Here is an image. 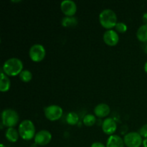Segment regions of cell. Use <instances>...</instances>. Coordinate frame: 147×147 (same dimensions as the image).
I'll return each mask as SVG.
<instances>
[{
  "label": "cell",
  "mask_w": 147,
  "mask_h": 147,
  "mask_svg": "<svg viewBox=\"0 0 147 147\" xmlns=\"http://www.w3.org/2000/svg\"><path fill=\"white\" fill-rule=\"evenodd\" d=\"M66 121L68 124L72 125V126L77 124L79 122L78 115L75 112H70L66 116Z\"/></svg>",
  "instance_id": "obj_18"
},
{
  "label": "cell",
  "mask_w": 147,
  "mask_h": 147,
  "mask_svg": "<svg viewBox=\"0 0 147 147\" xmlns=\"http://www.w3.org/2000/svg\"><path fill=\"white\" fill-rule=\"evenodd\" d=\"M142 20H143V22L145 23V24H147V12L144 13V14H143Z\"/></svg>",
  "instance_id": "obj_24"
},
{
  "label": "cell",
  "mask_w": 147,
  "mask_h": 147,
  "mask_svg": "<svg viewBox=\"0 0 147 147\" xmlns=\"http://www.w3.org/2000/svg\"><path fill=\"white\" fill-rule=\"evenodd\" d=\"M110 112V107L106 103H99L94 109L95 115L99 118L106 117V116H109Z\"/></svg>",
  "instance_id": "obj_12"
},
{
  "label": "cell",
  "mask_w": 147,
  "mask_h": 147,
  "mask_svg": "<svg viewBox=\"0 0 147 147\" xmlns=\"http://www.w3.org/2000/svg\"><path fill=\"white\" fill-rule=\"evenodd\" d=\"M144 147H147V138L146 139H144L143 140V144H142Z\"/></svg>",
  "instance_id": "obj_25"
},
{
  "label": "cell",
  "mask_w": 147,
  "mask_h": 147,
  "mask_svg": "<svg viewBox=\"0 0 147 147\" xmlns=\"http://www.w3.org/2000/svg\"><path fill=\"white\" fill-rule=\"evenodd\" d=\"M46 55L44 46L40 44H34L29 50L30 59L34 62H40L45 58Z\"/></svg>",
  "instance_id": "obj_7"
},
{
  "label": "cell",
  "mask_w": 147,
  "mask_h": 147,
  "mask_svg": "<svg viewBox=\"0 0 147 147\" xmlns=\"http://www.w3.org/2000/svg\"><path fill=\"white\" fill-rule=\"evenodd\" d=\"M90 147H106V146H105L103 144H102L101 142H94L93 144H92L91 146Z\"/></svg>",
  "instance_id": "obj_23"
},
{
  "label": "cell",
  "mask_w": 147,
  "mask_h": 147,
  "mask_svg": "<svg viewBox=\"0 0 147 147\" xmlns=\"http://www.w3.org/2000/svg\"><path fill=\"white\" fill-rule=\"evenodd\" d=\"M123 142L127 147H140L143 144V139L139 133L132 131L125 135Z\"/></svg>",
  "instance_id": "obj_6"
},
{
  "label": "cell",
  "mask_w": 147,
  "mask_h": 147,
  "mask_svg": "<svg viewBox=\"0 0 147 147\" xmlns=\"http://www.w3.org/2000/svg\"><path fill=\"white\" fill-rule=\"evenodd\" d=\"M83 123H84L85 126H92L95 124L96 121V119L95 117V116L92 114H87L84 116L83 118Z\"/></svg>",
  "instance_id": "obj_20"
},
{
  "label": "cell",
  "mask_w": 147,
  "mask_h": 147,
  "mask_svg": "<svg viewBox=\"0 0 147 147\" xmlns=\"http://www.w3.org/2000/svg\"><path fill=\"white\" fill-rule=\"evenodd\" d=\"M99 22L102 27L111 30L116 27L117 24V16L113 10L106 9L99 14Z\"/></svg>",
  "instance_id": "obj_2"
},
{
  "label": "cell",
  "mask_w": 147,
  "mask_h": 147,
  "mask_svg": "<svg viewBox=\"0 0 147 147\" xmlns=\"http://www.w3.org/2000/svg\"><path fill=\"white\" fill-rule=\"evenodd\" d=\"M23 70V63L17 57H11L4 62L2 71L7 76H16Z\"/></svg>",
  "instance_id": "obj_1"
},
{
  "label": "cell",
  "mask_w": 147,
  "mask_h": 147,
  "mask_svg": "<svg viewBox=\"0 0 147 147\" xmlns=\"http://www.w3.org/2000/svg\"><path fill=\"white\" fill-rule=\"evenodd\" d=\"M19 136H20L19 132L14 128H8L6 131V139L9 142H11V143H15L16 142H17L19 139Z\"/></svg>",
  "instance_id": "obj_15"
},
{
  "label": "cell",
  "mask_w": 147,
  "mask_h": 147,
  "mask_svg": "<svg viewBox=\"0 0 147 147\" xmlns=\"http://www.w3.org/2000/svg\"><path fill=\"white\" fill-rule=\"evenodd\" d=\"M11 1H12V2H20V1H21L20 0V1H14V0H11Z\"/></svg>",
  "instance_id": "obj_27"
},
{
  "label": "cell",
  "mask_w": 147,
  "mask_h": 147,
  "mask_svg": "<svg viewBox=\"0 0 147 147\" xmlns=\"http://www.w3.org/2000/svg\"><path fill=\"white\" fill-rule=\"evenodd\" d=\"M19 115L16 111L11 109H4L1 113L2 124L8 128H14L19 121Z\"/></svg>",
  "instance_id": "obj_4"
},
{
  "label": "cell",
  "mask_w": 147,
  "mask_h": 147,
  "mask_svg": "<svg viewBox=\"0 0 147 147\" xmlns=\"http://www.w3.org/2000/svg\"><path fill=\"white\" fill-rule=\"evenodd\" d=\"M0 147H6V146H4V145L3 144H0Z\"/></svg>",
  "instance_id": "obj_28"
},
{
  "label": "cell",
  "mask_w": 147,
  "mask_h": 147,
  "mask_svg": "<svg viewBox=\"0 0 147 147\" xmlns=\"http://www.w3.org/2000/svg\"><path fill=\"white\" fill-rule=\"evenodd\" d=\"M103 41L109 46L116 45L119 41V36L115 30H108L103 34Z\"/></svg>",
  "instance_id": "obj_10"
},
{
  "label": "cell",
  "mask_w": 147,
  "mask_h": 147,
  "mask_svg": "<svg viewBox=\"0 0 147 147\" xmlns=\"http://www.w3.org/2000/svg\"><path fill=\"white\" fill-rule=\"evenodd\" d=\"M44 112L45 116L48 120L51 121H55L62 117L63 110L60 106L57 105H51L45 108Z\"/></svg>",
  "instance_id": "obj_5"
},
{
  "label": "cell",
  "mask_w": 147,
  "mask_h": 147,
  "mask_svg": "<svg viewBox=\"0 0 147 147\" xmlns=\"http://www.w3.org/2000/svg\"><path fill=\"white\" fill-rule=\"evenodd\" d=\"M136 37L139 41L142 42H147V24H144L138 29L136 32Z\"/></svg>",
  "instance_id": "obj_16"
},
{
  "label": "cell",
  "mask_w": 147,
  "mask_h": 147,
  "mask_svg": "<svg viewBox=\"0 0 147 147\" xmlns=\"http://www.w3.org/2000/svg\"><path fill=\"white\" fill-rule=\"evenodd\" d=\"M61 24L63 27H74V26L77 25L78 20L74 17H65L62 20Z\"/></svg>",
  "instance_id": "obj_17"
},
{
  "label": "cell",
  "mask_w": 147,
  "mask_h": 147,
  "mask_svg": "<svg viewBox=\"0 0 147 147\" xmlns=\"http://www.w3.org/2000/svg\"><path fill=\"white\" fill-rule=\"evenodd\" d=\"M117 129V124L114 119L112 118H107L103 121L102 123V130L106 134L113 135Z\"/></svg>",
  "instance_id": "obj_11"
},
{
  "label": "cell",
  "mask_w": 147,
  "mask_h": 147,
  "mask_svg": "<svg viewBox=\"0 0 147 147\" xmlns=\"http://www.w3.org/2000/svg\"><path fill=\"white\" fill-rule=\"evenodd\" d=\"M144 70L147 74V61L146 62V63H145V65H144Z\"/></svg>",
  "instance_id": "obj_26"
},
{
  "label": "cell",
  "mask_w": 147,
  "mask_h": 147,
  "mask_svg": "<svg viewBox=\"0 0 147 147\" xmlns=\"http://www.w3.org/2000/svg\"><path fill=\"white\" fill-rule=\"evenodd\" d=\"M52 140V134L47 130H42L37 132L34 136V143L37 146H45Z\"/></svg>",
  "instance_id": "obj_9"
},
{
  "label": "cell",
  "mask_w": 147,
  "mask_h": 147,
  "mask_svg": "<svg viewBox=\"0 0 147 147\" xmlns=\"http://www.w3.org/2000/svg\"><path fill=\"white\" fill-rule=\"evenodd\" d=\"M11 86V82L8 76L1 71V80H0V90L1 92H7L9 90Z\"/></svg>",
  "instance_id": "obj_14"
},
{
  "label": "cell",
  "mask_w": 147,
  "mask_h": 147,
  "mask_svg": "<svg viewBox=\"0 0 147 147\" xmlns=\"http://www.w3.org/2000/svg\"><path fill=\"white\" fill-rule=\"evenodd\" d=\"M145 50H146V52L147 53V45L146 46V48H145Z\"/></svg>",
  "instance_id": "obj_29"
},
{
  "label": "cell",
  "mask_w": 147,
  "mask_h": 147,
  "mask_svg": "<svg viewBox=\"0 0 147 147\" xmlns=\"http://www.w3.org/2000/svg\"><path fill=\"white\" fill-rule=\"evenodd\" d=\"M20 80L24 83H28L32 78V74L28 70H23L20 74Z\"/></svg>",
  "instance_id": "obj_19"
},
{
  "label": "cell",
  "mask_w": 147,
  "mask_h": 147,
  "mask_svg": "<svg viewBox=\"0 0 147 147\" xmlns=\"http://www.w3.org/2000/svg\"><path fill=\"white\" fill-rule=\"evenodd\" d=\"M124 145L123 139L116 134L109 136L106 142V147H124Z\"/></svg>",
  "instance_id": "obj_13"
},
{
  "label": "cell",
  "mask_w": 147,
  "mask_h": 147,
  "mask_svg": "<svg viewBox=\"0 0 147 147\" xmlns=\"http://www.w3.org/2000/svg\"><path fill=\"white\" fill-rule=\"evenodd\" d=\"M139 134L142 136V137L146 139L147 138V123L144 124V126H142L141 127V129H139Z\"/></svg>",
  "instance_id": "obj_22"
},
{
  "label": "cell",
  "mask_w": 147,
  "mask_h": 147,
  "mask_svg": "<svg viewBox=\"0 0 147 147\" xmlns=\"http://www.w3.org/2000/svg\"><path fill=\"white\" fill-rule=\"evenodd\" d=\"M18 132L22 139L25 141L31 140L36 135L34 125L30 120H24L22 121L19 126Z\"/></svg>",
  "instance_id": "obj_3"
},
{
  "label": "cell",
  "mask_w": 147,
  "mask_h": 147,
  "mask_svg": "<svg viewBox=\"0 0 147 147\" xmlns=\"http://www.w3.org/2000/svg\"><path fill=\"white\" fill-rule=\"evenodd\" d=\"M115 28L116 31L120 33H124L127 31V25L123 22H117Z\"/></svg>",
  "instance_id": "obj_21"
},
{
  "label": "cell",
  "mask_w": 147,
  "mask_h": 147,
  "mask_svg": "<svg viewBox=\"0 0 147 147\" xmlns=\"http://www.w3.org/2000/svg\"><path fill=\"white\" fill-rule=\"evenodd\" d=\"M60 9L66 17H73L77 11V6L73 0H64L62 1Z\"/></svg>",
  "instance_id": "obj_8"
}]
</instances>
